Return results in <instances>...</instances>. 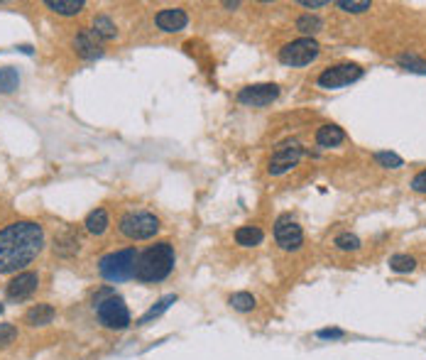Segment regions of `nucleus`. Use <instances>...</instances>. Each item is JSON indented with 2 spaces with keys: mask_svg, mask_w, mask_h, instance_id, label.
<instances>
[{
  "mask_svg": "<svg viewBox=\"0 0 426 360\" xmlns=\"http://www.w3.org/2000/svg\"><path fill=\"white\" fill-rule=\"evenodd\" d=\"M47 235L42 223L17 218L0 228V274H20L42 255Z\"/></svg>",
  "mask_w": 426,
  "mask_h": 360,
  "instance_id": "1",
  "label": "nucleus"
},
{
  "mask_svg": "<svg viewBox=\"0 0 426 360\" xmlns=\"http://www.w3.org/2000/svg\"><path fill=\"white\" fill-rule=\"evenodd\" d=\"M174 265H176L174 245H171L169 240H159L154 245L140 250L132 280L137 285H159V282L169 280L171 272H174Z\"/></svg>",
  "mask_w": 426,
  "mask_h": 360,
  "instance_id": "2",
  "label": "nucleus"
},
{
  "mask_svg": "<svg viewBox=\"0 0 426 360\" xmlns=\"http://www.w3.org/2000/svg\"><path fill=\"white\" fill-rule=\"evenodd\" d=\"M93 311H96L98 324L103 328H108V331H126L132 324L126 299L115 294L113 287H101L93 294Z\"/></svg>",
  "mask_w": 426,
  "mask_h": 360,
  "instance_id": "3",
  "label": "nucleus"
},
{
  "mask_svg": "<svg viewBox=\"0 0 426 360\" xmlns=\"http://www.w3.org/2000/svg\"><path fill=\"white\" fill-rule=\"evenodd\" d=\"M137 255H140V250H137L135 245L118 248V250L106 252V255L98 260V274H101L106 282H113V285L132 280Z\"/></svg>",
  "mask_w": 426,
  "mask_h": 360,
  "instance_id": "4",
  "label": "nucleus"
},
{
  "mask_svg": "<svg viewBox=\"0 0 426 360\" xmlns=\"http://www.w3.org/2000/svg\"><path fill=\"white\" fill-rule=\"evenodd\" d=\"M162 230V221L157 213L152 211H126L118 218V233L130 243H140V240H152L154 235Z\"/></svg>",
  "mask_w": 426,
  "mask_h": 360,
  "instance_id": "5",
  "label": "nucleus"
},
{
  "mask_svg": "<svg viewBox=\"0 0 426 360\" xmlns=\"http://www.w3.org/2000/svg\"><path fill=\"white\" fill-rule=\"evenodd\" d=\"M321 54V47L316 40L311 37H299V40L289 42L279 49V62L287 64V67H307L313 59Z\"/></svg>",
  "mask_w": 426,
  "mask_h": 360,
  "instance_id": "6",
  "label": "nucleus"
},
{
  "mask_svg": "<svg viewBox=\"0 0 426 360\" xmlns=\"http://www.w3.org/2000/svg\"><path fill=\"white\" fill-rule=\"evenodd\" d=\"M274 243L284 252H296L304 245V230H301L299 221L292 213H282L274 221Z\"/></svg>",
  "mask_w": 426,
  "mask_h": 360,
  "instance_id": "7",
  "label": "nucleus"
},
{
  "mask_svg": "<svg viewBox=\"0 0 426 360\" xmlns=\"http://www.w3.org/2000/svg\"><path fill=\"white\" fill-rule=\"evenodd\" d=\"M42 274L34 272V269H25L20 274H12L10 282L5 285V297L8 302H25L40 289Z\"/></svg>",
  "mask_w": 426,
  "mask_h": 360,
  "instance_id": "8",
  "label": "nucleus"
},
{
  "mask_svg": "<svg viewBox=\"0 0 426 360\" xmlns=\"http://www.w3.org/2000/svg\"><path fill=\"white\" fill-rule=\"evenodd\" d=\"M363 76V69L358 64H335V67H329L326 71H321V76L316 79V84L321 88H343V86L353 84Z\"/></svg>",
  "mask_w": 426,
  "mask_h": 360,
  "instance_id": "9",
  "label": "nucleus"
},
{
  "mask_svg": "<svg viewBox=\"0 0 426 360\" xmlns=\"http://www.w3.org/2000/svg\"><path fill=\"white\" fill-rule=\"evenodd\" d=\"M304 157V147H301L296 140H287V143H282L277 149L272 152V157H270V174H284V171H289L292 167L299 165V160Z\"/></svg>",
  "mask_w": 426,
  "mask_h": 360,
  "instance_id": "10",
  "label": "nucleus"
},
{
  "mask_svg": "<svg viewBox=\"0 0 426 360\" xmlns=\"http://www.w3.org/2000/svg\"><path fill=\"white\" fill-rule=\"evenodd\" d=\"M277 96H279L277 84H255V86H245L243 91L238 93V101L243 106H250V108H265Z\"/></svg>",
  "mask_w": 426,
  "mask_h": 360,
  "instance_id": "11",
  "label": "nucleus"
},
{
  "mask_svg": "<svg viewBox=\"0 0 426 360\" xmlns=\"http://www.w3.org/2000/svg\"><path fill=\"white\" fill-rule=\"evenodd\" d=\"M154 25L162 32H182L189 25V15L182 8H162V10L154 15Z\"/></svg>",
  "mask_w": 426,
  "mask_h": 360,
  "instance_id": "12",
  "label": "nucleus"
},
{
  "mask_svg": "<svg viewBox=\"0 0 426 360\" xmlns=\"http://www.w3.org/2000/svg\"><path fill=\"white\" fill-rule=\"evenodd\" d=\"M54 316H57V309L47 302H40L25 311V324L32 326V328H42V326H49Z\"/></svg>",
  "mask_w": 426,
  "mask_h": 360,
  "instance_id": "13",
  "label": "nucleus"
},
{
  "mask_svg": "<svg viewBox=\"0 0 426 360\" xmlns=\"http://www.w3.org/2000/svg\"><path fill=\"white\" fill-rule=\"evenodd\" d=\"M74 47L76 51H79L84 59H96L101 57V45H98V40L93 37L91 29H79L74 37Z\"/></svg>",
  "mask_w": 426,
  "mask_h": 360,
  "instance_id": "14",
  "label": "nucleus"
},
{
  "mask_svg": "<svg viewBox=\"0 0 426 360\" xmlns=\"http://www.w3.org/2000/svg\"><path fill=\"white\" fill-rule=\"evenodd\" d=\"M84 228L88 230L91 235H96V238H101V235L110 228V216H108V211H106V208H93V211L88 213V216H86Z\"/></svg>",
  "mask_w": 426,
  "mask_h": 360,
  "instance_id": "15",
  "label": "nucleus"
},
{
  "mask_svg": "<svg viewBox=\"0 0 426 360\" xmlns=\"http://www.w3.org/2000/svg\"><path fill=\"white\" fill-rule=\"evenodd\" d=\"M346 140V132L338 125H321L316 130V145L318 147H338V145Z\"/></svg>",
  "mask_w": 426,
  "mask_h": 360,
  "instance_id": "16",
  "label": "nucleus"
},
{
  "mask_svg": "<svg viewBox=\"0 0 426 360\" xmlns=\"http://www.w3.org/2000/svg\"><path fill=\"white\" fill-rule=\"evenodd\" d=\"M91 32H93L96 40H103V42H110V40L118 37V27H115V23L110 20L108 15H96L93 17Z\"/></svg>",
  "mask_w": 426,
  "mask_h": 360,
  "instance_id": "17",
  "label": "nucleus"
},
{
  "mask_svg": "<svg viewBox=\"0 0 426 360\" xmlns=\"http://www.w3.org/2000/svg\"><path fill=\"white\" fill-rule=\"evenodd\" d=\"M265 240V233H262L260 226H240L235 230V243L240 248H257Z\"/></svg>",
  "mask_w": 426,
  "mask_h": 360,
  "instance_id": "18",
  "label": "nucleus"
},
{
  "mask_svg": "<svg viewBox=\"0 0 426 360\" xmlns=\"http://www.w3.org/2000/svg\"><path fill=\"white\" fill-rule=\"evenodd\" d=\"M45 5L49 8L51 12H57V15L74 17V15H79V12H84L86 3H81V0H47Z\"/></svg>",
  "mask_w": 426,
  "mask_h": 360,
  "instance_id": "19",
  "label": "nucleus"
},
{
  "mask_svg": "<svg viewBox=\"0 0 426 360\" xmlns=\"http://www.w3.org/2000/svg\"><path fill=\"white\" fill-rule=\"evenodd\" d=\"M174 302H176V294H167V297H162L157 304H154V307H150L147 311H145V314H142L140 319H137V326H147V324H152V321H154V319H159V316L165 314L167 309H169Z\"/></svg>",
  "mask_w": 426,
  "mask_h": 360,
  "instance_id": "20",
  "label": "nucleus"
},
{
  "mask_svg": "<svg viewBox=\"0 0 426 360\" xmlns=\"http://www.w3.org/2000/svg\"><path fill=\"white\" fill-rule=\"evenodd\" d=\"M228 304H230V309L240 311V314H248V311H252V309L257 307V299L252 297L250 291H233V294L228 297Z\"/></svg>",
  "mask_w": 426,
  "mask_h": 360,
  "instance_id": "21",
  "label": "nucleus"
},
{
  "mask_svg": "<svg viewBox=\"0 0 426 360\" xmlns=\"http://www.w3.org/2000/svg\"><path fill=\"white\" fill-rule=\"evenodd\" d=\"M54 250L59 252V255H74L76 250H79V238H76L71 230L69 233H64V235H59L57 240H54Z\"/></svg>",
  "mask_w": 426,
  "mask_h": 360,
  "instance_id": "22",
  "label": "nucleus"
},
{
  "mask_svg": "<svg viewBox=\"0 0 426 360\" xmlns=\"http://www.w3.org/2000/svg\"><path fill=\"white\" fill-rule=\"evenodd\" d=\"M20 84V74L12 67L0 69V93H12Z\"/></svg>",
  "mask_w": 426,
  "mask_h": 360,
  "instance_id": "23",
  "label": "nucleus"
},
{
  "mask_svg": "<svg viewBox=\"0 0 426 360\" xmlns=\"http://www.w3.org/2000/svg\"><path fill=\"white\" fill-rule=\"evenodd\" d=\"M390 269H392V272H399V274L414 272L416 260L412 255H392L390 257Z\"/></svg>",
  "mask_w": 426,
  "mask_h": 360,
  "instance_id": "24",
  "label": "nucleus"
},
{
  "mask_svg": "<svg viewBox=\"0 0 426 360\" xmlns=\"http://www.w3.org/2000/svg\"><path fill=\"white\" fill-rule=\"evenodd\" d=\"M321 27H324V23H321L316 15H301L299 20H296V29L304 34H316Z\"/></svg>",
  "mask_w": 426,
  "mask_h": 360,
  "instance_id": "25",
  "label": "nucleus"
},
{
  "mask_svg": "<svg viewBox=\"0 0 426 360\" xmlns=\"http://www.w3.org/2000/svg\"><path fill=\"white\" fill-rule=\"evenodd\" d=\"M17 336H20V331H17L15 324H10V321H3V324H0V348L12 346V343L17 341Z\"/></svg>",
  "mask_w": 426,
  "mask_h": 360,
  "instance_id": "26",
  "label": "nucleus"
},
{
  "mask_svg": "<svg viewBox=\"0 0 426 360\" xmlns=\"http://www.w3.org/2000/svg\"><path fill=\"white\" fill-rule=\"evenodd\" d=\"M399 64H402L407 71H416V74H426V62L419 57H414V54H402L399 57Z\"/></svg>",
  "mask_w": 426,
  "mask_h": 360,
  "instance_id": "27",
  "label": "nucleus"
},
{
  "mask_svg": "<svg viewBox=\"0 0 426 360\" xmlns=\"http://www.w3.org/2000/svg\"><path fill=\"white\" fill-rule=\"evenodd\" d=\"M375 162L387 167V169H399V167H404L402 157H397L394 152H375Z\"/></svg>",
  "mask_w": 426,
  "mask_h": 360,
  "instance_id": "28",
  "label": "nucleus"
},
{
  "mask_svg": "<svg viewBox=\"0 0 426 360\" xmlns=\"http://www.w3.org/2000/svg\"><path fill=\"white\" fill-rule=\"evenodd\" d=\"M335 5L341 8L343 12H365V10H370L368 0H338Z\"/></svg>",
  "mask_w": 426,
  "mask_h": 360,
  "instance_id": "29",
  "label": "nucleus"
},
{
  "mask_svg": "<svg viewBox=\"0 0 426 360\" xmlns=\"http://www.w3.org/2000/svg\"><path fill=\"white\" fill-rule=\"evenodd\" d=\"M335 248H341V250H358L360 238L353 233H341L338 238H335Z\"/></svg>",
  "mask_w": 426,
  "mask_h": 360,
  "instance_id": "30",
  "label": "nucleus"
},
{
  "mask_svg": "<svg viewBox=\"0 0 426 360\" xmlns=\"http://www.w3.org/2000/svg\"><path fill=\"white\" fill-rule=\"evenodd\" d=\"M412 189H414L416 194H426V169L419 171V174L412 179Z\"/></svg>",
  "mask_w": 426,
  "mask_h": 360,
  "instance_id": "31",
  "label": "nucleus"
},
{
  "mask_svg": "<svg viewBox=\"0 0 426 360\" xmlns=\"http://www.w3.org/2000/svg\"><path fill=\"white\" fill-rule=\"evenodd\" d=\"M318 338H343V331L341 328H324V331L316 333Z\"/></svg>",
  "mask_w": 426,
  "mask_h": 360,
  "instance_id": "32",
  "label": "nucleus"
},
{
  "mask_svg": "<svg viewBox=\"0 0 426 360\" xmlns=\"http://www.w3.org/2000/svg\"><path fill=\"white\" fill-rule=\"evenodd\" d=\"M301 8H311V10H316V8H326L329 3L326 0H301L299 3Z\"/></svg>",
  "mask_w": 426,
  "mask_h": 360,
  "instance_id": "33",
  "label": "nucleus"
},
{
  "mask_svg": "<svg viewBox=\"0 0 426 360\" xmlns=\"http://www.w3.org/2000/svg\"><path fill=\"white\" fill-rule=\"evenodd\" d=\"M0 314H3V304H0Z\"/></svg>",
  "mask_w": 426,
  "mask_h": 360,
  "instance_id": "34",
  "label": "nucleus"
}]
</instances>
